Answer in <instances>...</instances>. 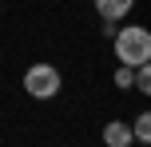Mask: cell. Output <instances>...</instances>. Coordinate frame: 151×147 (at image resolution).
Returning a JSON list of instances; mask_svg holds the SVG:
<instances>
[{
  "instance_id": "7a4b0ae2",
  "label": "cell",
  "mask_w": 151,
  "mask_h": 147,
  "mask_svg": "<svg viewBox=\"0 0 151 147\" xmlns=\"http://www.w3.org/2000/svg\"><path fill=\"white\" fill-rule=\"evenodd\" d=\"M60 87H64V76L56 64H32L24 72V92L32 100H52V95H60Z\"/></svg>"
},
{
  "instance_id": "6da1fadb",
  "label": "cell",
  "mask_w": 151,
  "mask_h": 147,
  "mask_svg": "<svg viewBox=\"0 0 151 147\" xmlns=\"http://www.w3.org/2000/svg\"><path fill=\"white\" fill-rule=\"evenodd\" d=\"M111 52L123 68H139V64L151 60V32L143 24H123L111 36Z\"/></svg>"
},
{
  "instance_id": "277c9868",
  "label": "cell",
  "mask_w": 151,
  "mask_h": 147,
  "mask_svg": "<svg viewBox=\"0 0 151 147\" xmlns=\"http://www.w3.org/2000/svg\"><path fill=\"white\" fill-rule=\"evenodd\" d=\"M131 8H135V0H96L99 20H123Z\"/></svg>"
},
{
  "instance_id": "5b68a950",
  "label": "cell",
  "mask_w": 151,
  "mask_h": 147,
  "mask_svg": "<svg viewBox=\"0 0 151 147\" xmlns=\"http://www.w3.org/2000/svg\"><path fill=\"white\" fill-rule=\"evenodd\" d=\"M131 139L151 143V115H147V111H139V115H135V123H131Z\"/></svg>"
},
{
  "instance_id": "52a82bcc",
  "label": "cell",
  "mask_w": 151,
  "mask_h": 147,
  "mask_svg": "<svg viewBox=\"0 0 151 147\" xmlns=\"http://www.w3.org/2000/svg\"><path fill=\"white\" fill-rule=\"evenodd\" d=\"M131 84H135V68H123V64H119V68H115V87H123V92H127Z\"/></svg>"
},
{
  "instance_id": "3957f363",
  "label": "cell",
  "mask_w": 151,
  "mask_h": 147,
  "mask_svg": "<svg viewBox=\"0 0 151 147\" xmlns=\"http://www.w3.org/2000/svg\"><path fill=\"white\" fill-rule=\"evenodd\" d=\"M131 127L123 123V119H111V123H104V147H131Z\"/></svg>"
},
{
  "instance_id": "8992f818",
  "label": "cell",
  "mask_w": 151,
  "mask_h": 147,
  "mask_svg": "<svg viewBox=\"0 0 151 147\" xmlns=\"http://www.w3.org/2000/svg\"><path fill=\"white\" fill-rule=\"evenodd\" d=\"M131 87H135V92H151V72H147V64H139V68H135V84H131Z\"/></svg>"
}]
</instances>
